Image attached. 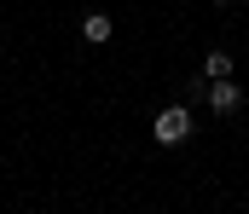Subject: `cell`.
<instances>
[{
  "label": "cell",
  "mask_w": 249,
  "mask_h": 214,
  "mask_svg": "<svg viewBox=\"0 0 249 214\" xmlns=\"http://www.w3.org/2000/svg\"><path fill=\"white\" fill-rule=\"evenodd\" d=\"M203 75H209V81L232 75V58H226V52H209V58H203Z\"/></svg>",
  "instance_id": "cell-4"
},
{
  "label": "cell",
  "mask_w": 249,
  "mask_h": 214,
  "mask_svg": "<svg viewBox=\"0 0 249 214\" xmlns=\"http://www.w3.org/2000/svg\"><path fill=\"white\" fill-rule=\"evenodd\" d=\"M81 41H93V47H105V41H110V17H105V12H93V17L81 23Z\"/></svg>",
  "instance_id": "cell-3"
},
{
  "label": "cell",
  "mask_w": 249,
  "mask_h": 214,
  "mask_svg": "<svg viewBox=\"0 0 249 214\" xmlns=\"http://www.w3.org/2000/svg\"><path fill=\"white\" fill-rule=\"evenodd\" d=\"M157 145H180V139H191V110L186 104H168V110H157Z\"/></svg>",
  "instance_id": "cell-1"
},
{
  "label": "cell",
  "mask_w": 249,
  "mask_h": 214,
  "mask_svg": "<svg viewBox=\"0 0 249 214\" xmlns=\"http://www.w3.org/2000/svg\"><path fill=\"white\" fill-rule=\"evenodd\" d=\"M209 104H214V116H232V110H238V104H244V93H238V87H232V81H226V75H220V81H214V87H209Z\"/></svg>",
  "instance_id": "cell-2"
}]
</instances>
